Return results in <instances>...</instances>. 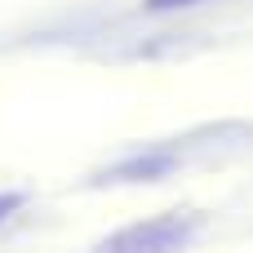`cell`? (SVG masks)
Here are the masks:
<instances>
[{
  "mask_svg": "<svg viewBox=\"0 0 253 253\" xmlns=\"http://www.w3.org/2000/svg\"><path fill=\"white\" fill-rule=\"evenodd\" d=\"M178 240H187V231H178V227L169 222V227H142V231H125V236H116L111 245H120V249H125V245H138V249H142V245H178Z\"/></svg>",
  "mask_w": 253,
  "mask_h": 253,
  "instance_id": "cell-1",
  "label": "cell"
},
{
  "mask_svg": "<svg viewBox=\"0 0 253 253\" xmlns=\"http://www.w3.org/2000/svg\"><path fill=\"white\" fill-rule=\"evenodd\" d=\"M187 4H196V0H147L151 13H160V9H187Z\"/></svg>",
  "mask_w": 253,
  "mask_h": 253,
  "instance_id": "cell-2",
  "label": "cell"
},
{
  "mask_svg": "<svg viewBox=\"0 0 253 253\" xmlns=\"http://www.w3.org/2000/svg\"><path fill=\"white\" fill-rule=\"evenodd\" d=\"M13 209H18V196H0V222H4Z\"/></svg>",
  "mask_w": 253,
  "mask_h": 253,
  "instance_id": "cell-3",
  "label": "cell"
}]
</instances>
